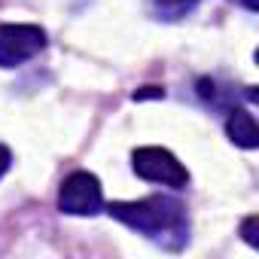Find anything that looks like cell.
Listing matches in <instances>:
<instances>
[{"label":"cell","mask_w":259,"mask_h":259,"mask_svg":"<svg viewBox=\"0 0 259 259\" xmlns=\"http://www.w3.org/2000/svg\"><path fill=\"white\" fill-rule=\"evenodd\" d=\"M107 213L122 226L165 244L168 250H180L189 241L186 207L171 195H147L141 201H110Z\"/></svg>","instance_id":"obj_1"},{"label":"cell","mask_w":259,"mask_h":259,"mask_svg":"<svg viewBox=\"0 0 259 259\" xmlns=\"http://www.w3.org/2000/svg\"><path fill=\"white\" fill-rule=\"evenodd\" d=\"M132 165H135V174L150 180V183H162V186H171V189H183L189 183V171L165 147H141V150H135Z\"/></svg>","instance_id":"obj_2"},{"label":"cell","mask_w":259,"mask_h":259,"mask_svg":"<svg viewBox=\"0 0 259 259\" xmlns=\"http://www.w3.org/2000/svg\"><path fill=\"white\" fill-rule=\"evenodd\" d=\"M104 207L101 180L89 171H73L61 180L58 189V210L67 217H95Z\"/></svg>","instance_id":"obj_3"},{"label":"cell","mask_w":259,"mask_h":259,"mask_svg":"<svg viewBox=\"0 0 259 259\" xmlns=\"http://www.w3.org/2000/svg\"><path fill=\"white\" fill-rule=\"evenodd\" d=\"M46 31L37 25H0V67H19L40 55Z\"/></svg>","instance_id":"obj_4"},{"label":"cell","mask_w":259,"mask_h":259,"mask_svg":"<svg viewBox=\"0 0 259 259\" xmlns=\"http://www.w3.org/2000/svg\"><path fill=\"white\" fill-rule=\"evenodd\" d=\"M226 135L235 147L241 150H256L259 147V128H256V119L253 113H247L244 107H232L229 116H226Z\"/></svg>","instance_id":"obj_5"},{"label":"cell","mask_w":259,"mask_h":259,"mask_svg":"<svg viewBox=\"0 0 259 259\" xmlns=\"http://www.w3.org/2000/svg\"><path fill=\"white\" fill-rule=\"evenodd\" d=\"M201 0H153V16L162 22H180L186 19Z\"/></svg>","instance_id":"obj_6"},{"label":"cell","mask_w":259,"mask_h":259,"mask_svg":"<svg viewBox=\"0 0 259 259\" xmlns=\"http://www.w3.org/2000/svg\"><path fill=\"white\" fill-rule=\"evenodd\" d=\"M256 229H259V217H247V220L241 223V235H244V241H247L250 247H259V235H256Z\"/></svg>","instance_id":"obj_7"},{"label":"cell","mask_w":259,"mask_h":259,"mask_svg":"<svg viewBox=\"0 0 259 259\" xmlns=\"http://www.w3.org/2000/svg\"><path fill=\"white\" fill-rule=\"evenodd\" d=\"M10 165H13V153H10L4 144H0V177H4V174L10 171Z\"/></svg>","instance_id":"obj_8"},{"label":"cell","mask_w":259,"mask_h":259,"mask_svg":"<svg viewBox=\"0 0 259 259\" xmlns=\"http://www.w3.org/2000/svg\"><path fill=\"white\" fill-rule=\"evenodd\" d=\"M165 92L159 89V85H147L144 92H135V101H144V98H162Z\"/></svg>","instance_id":"obj_9"},{"label":"cell","mask_w":259,"mask_h":259,"mask_svg":"<svg viewBox=\"0 0 259 259\" xmlns=\"http://www.w3.org/2000/svg\"><path fill=\"white\" fill-rule=\"evenodd\" d=\"M235 4H238V7H244L247 13H256V10H259V0H235Z\"/></svg>","instance_id":"obj_10"}]
</instances>
